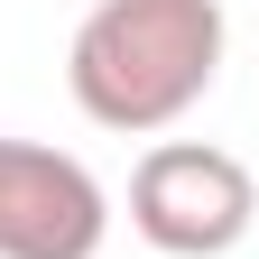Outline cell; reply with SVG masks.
I'll use <instances>...</instances> for the list:
<instances>
[{"mask_svg": "<svg viewBox=\"0 0 259 259\" xmlns=\"http://www.w3.org/2000/svg\"><path fill=\"white\" fill-rule=\"evenodd\" d=\"M111 194L83 157L0 139V259H102Z\"/></svg>", "mask_w": 259, "mask_h": 259, "instance_id": "3", "label": "cell"}, {"mask_svg": "<svg viewBox=\"0 0 259 259\" xmlns=\"http://www.w3.org/2000/svg\"><path fill=\"white\" fill-rule=\"evenodd\" d=\"M222 47H232L222 0H93L65 83L93 130L148 139V130H176L222 83Z\"/></svg>", "mask_w": 259, "mask_h": 259, "instance_id": "1", "label": "cell"}, {"mask_svg": "<svg viewBox=\"0 0 259 259\" xmlns=\"http://www.w3.org/2000/svg\"><path fill=\"white\" fill-rule=\"evenodd\" d=\"M259 222V176L213 139H157L130 176V232L167 259H222Z\"/></svg>", "mask_w": 259, "mask_h": 259, "instance_id": "2", "label": "cell"}]
</instances>
